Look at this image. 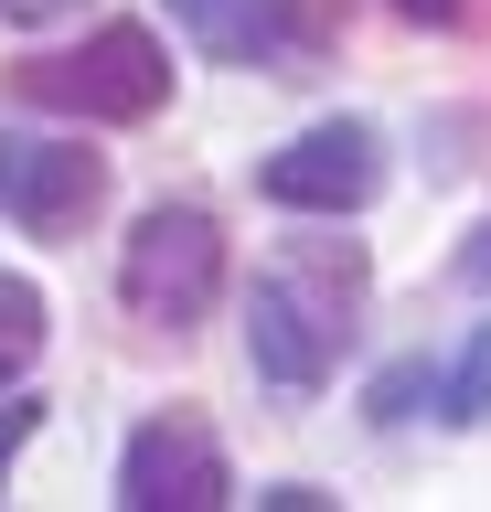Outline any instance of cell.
<instances>
[{
    "label": "cell",
    "mask_w": 491,
    "mask_h": 512,
    "mask_svg": "<svg viewBox=\"0 0 491 512\" xmlns=\"http://www.w3.org/2000/svg\"><path fill=\"white\" fill-rule=\"evenodd\" d=\"M363 320V246L353 235H299L257 288H246V352L267 384H321Z\"/></svg>",
    "instance_id": "cell-1"
},
{
    "label": "cell",
    "mask_w": 491,
    "mask_h": 512,
    "mask_svg": "<svg viewBox=\"0 0 491 512\" xmlns=\"http://www.w3.org/2000/svg\"><path fill=\"white\" fill-rule=\"evenodd\" d=\"M118 299H129L150 331H193L214 299H225V224L203 203H150L118 246Z\"/></svg>",
    "instance_id": "cell-2"
},
{
    "label": "cell",
    "mask_w": 491,
    "mask_h": 512,
    "mask_svg": "<svg viewBox=\"0 0 491 512\" xmlns=\"http://www.w3.org/2000/svg\"><path fill=\"white\" fill-rule=\"evenodd\" d=\"M22 96H33V107H65V118H150L171 96V54H161L150 22H107L86 54L22 64Z\"/></svg>",
    "instance_id": "cell-3"
},
{
    "label": "cell",
    "mask_w": 491,
    "mask_h": 512,
    "mask_svg": "<svg viewBox=\"0 0 491 512\" xmlns=\"http://www.w3.org/2000/svg\"><path fill=\"white\" fill-rule=\"evenodd\" d=\"M118 502L129 512H214L235 502V470H225V448H214V427L203 416H150L129 448H118Z\"/></svg>",
    "instance_id": "cell-4"
},
{
    "label": "cell",
    "mask_w": 491,
    "mask_h": 512,
    "mask_svg": "<svg viewBox=\"0 0 491 512\" xmlns=\"http://www.w3.org/2000/svg\"><path fill=\"white\" fill-rule=\"evenodd\" d=\"M257 182H267V203H289V214H363V203L385 192V139L363 118H321V128H299Z\"/></svg>",
    "instance_id": "cell-5"
},
{
    "label": "cell",
    "mask_w": 491,
    "mask_h": 512,
    "mask_svg": "<svg viewBox=\"0 0 491 512\" xmlns=\"http://www.w3.org/2000/svg\"><path fill=\"white\" fill-rule=\"evenodd\" d=\"M107 203V160L86 139H0V214L22 235H86V214Z\"/></svg>",
    "instance_id": "cell-6"
},
{
    "label": "cell",
    "mask_w": 491,
    "mask_h": 512,
    "mask_svg": "<svg viewBox=\"0 0 491 512\" xmlns=\"http://www.w3.org/2000/svg\"><path fill=\"white\" fill-rule=\"evenodd\" d=\"M203 43H235V54H278L289 32H278V0H171Z\"/></svg>",
    "instance_id": "cell-7"
},
{
    "label": "cell",
    "mask_w": 491,
    "mask_h": 512,
    "mask_svg": "<svg viewBox=\"0 0 491 512\" xmlns=\"http://www.w3.org/2000/svg\"><path fill=\"white\" fill-rule=\"evenodd\" d=\"M43 352V288L33 278H0V384H22Z\"/></svg>",
    "instance_id": "cell-8"
},
{
    "label": "cell",
    "mask_w": 491,
    "mask_h": 512,
    "mask_svg": "<svg viewBox=\"0 0 491 512\" xmlns=\"http://www.w3.org/2000/svg\"><path fill=\"white\" fill-rule=\"evenodd\" d=\"M438 416H449V427H481L491 416V320H481V342L459 352V374L438 384Z\"/></svg>",
    "instance_id": "cell-9"
},
{
    "label": "cell",
    "mask_w": 491,
    "mask_h": 512,
    "mask_svg": "<svg viewBox=\"0 0 491 512\" xmlns=\"http://www.w3.org/2000/svg\"><path fill=\"white\" fill-rule=\"evenodd\" d=\"M417 395H427V363H395V374H374V416H417Z\"/></svg>",
    "instance_id": "cell-10"
},
{
    "label": "cell",
    "mask_w": 491,
    "mask_h": 512,
    "mask_svg": "<svg viewBox=\"0 0 491 512\" xmlns=\"http://www.w3.org/2000/svg\"><path fill=\"white\" fill-rule=\"evenodd\" d=\"M33 427H43L33 395H11V406H0V480H11V459H22V438H33Z\"/></svg>",
    "instance_id": "cell-11"
},
{
    "label": "cell",
    "mask_w": 491,
    "mask_h": 512,
    "mask_svg": "<svg viewBox=\"0 0 491 512\" xmlns=\"http://www.w3.org/2000/svg\"><path fill=\"white\" fill-rule=\"evenodd\" d=\"M459 278H470V288H491V224L470 235V246H459Z\"/></svg>",
    "instance_id": "cell-12"
},
{
    "label": "cell",
    "mask_w": 491,
    "mask_h": 512,
    "mask_svg": "<svg viewBox=\"0 0 491 512\" xmlns=\"http://www.w3.org/2000/svg\"><path fill=\"white\" fill-rule=\"evenodd\" d=\"M0 11H11V22H65L75 0H0Z\"/></svg>",
    "instance_id": "cell-13"
},
{
    "label": "cell",
    "mask_w": 491,
    "mask_h": 512,
    "mask_svg": "<svg viewBox=\"0 0 491 512\" xmlns=\"http://www.w3.org/2000/svg\"><path fill=\"white\" fill-rule=\"evenodd\" d=\"M395 11H406V22H459L470 0H395Z\"/></svg>",
    "instance_id": "cell-14"
}]
</instances>
